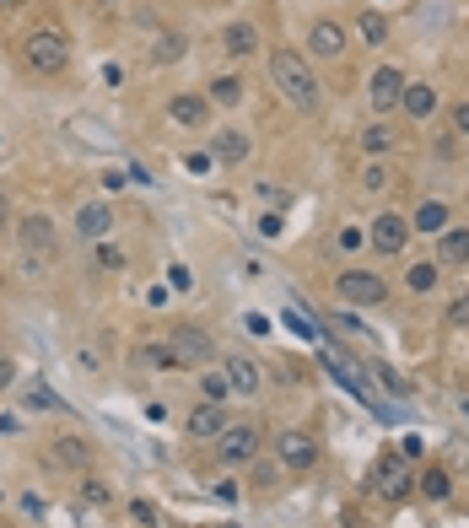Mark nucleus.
Returning <instances> with one entry per match:
<instances>
[{
	"label": "nucleus",
	"mask_w": 469,
	"mask_h": 528,
	"mask_svg": "<svg viewBox=\"0 0 469 528\" xmlns=\"http://www.w3.org/2000/svg\"><path fill=\"white\" fill-rule=\"evenodd\" d=\"M308 54H319V59H340L346 54V27L340 22H313V32H308Z\"/></svg>",
	"instance_id": "nucleus-10"
},
{
	"label": "nucleus",
	"mask_w": 469,
	"mask_h": 528,
	"mask_svg": "<svg viewBox=\"0 0 469 528\" xmlns=\"http://www.w3.org/2000/svg\"><path fill=\"white\" fill-rule=\"evenodd\" d=\"M383 183H389V167H378V162H373V167L362 173V189H367V194H378Z\"/></svg>",
	"instance_id": "nucleus-32"
},
{
	"label": "nucleus",
	"mask_w": 469,
	"mask_h": 528,
	"mask_svg": "<svg viewBox=\"0 0 469 528\" xmlns=\"http://www.w3.org/2000/svg\"><path fill=\"white\" fill-rule=\"evenodd\" d=\"M437 286V264H410V291H432Z\"/></svg>",
	"instance_id": "nucleus-29"
},
{
	"label": "nucleus",
	"mask_w": 469,
	"mask_h": 528,
	"mask_svg": "<svg viewBox=\"0 0 469 528\" xmlns=\"http://www.w3.org/2000/svg\"><path fill=\"white\" fill-rule=\"evenodd\" d=\"M362 38H367V43H383V38H389V22H383L378 11H367V16H362Z\"/></svg>",
	"instance_id": "nucleus-28"
},
{
	"label": "nucleus",
	"mask_w": 469,
	"mask_h": 528,
	"mask_svg": "<svg viewBox=\"0 0 469 528\" xmlns=\"http://www.w3.org/2000/svg\"><path fill=\"white\" fill-rule=\"evenodd\" d=\"M81 497H86V502H92V507H108V502H113V497H108V486H103V480H81Z\"/></svg>",
	"instance_id": "nucleus-30"
},
{
	"label": "nucleus",
	"mask_w": 469,
	"mask_h": 528,
	"mask_svg": "<svg viewBox=\"0 0 469 528\" xmlns=\"http://www.w3.org/2000/svg\"><path fill=\"white\" fill-rule=\"evenodd\" d=\"M259 448H265V437H259L254 426H227V432L216 437V459H221V464H254Z\"/></svg>",
	"instance_id": "nucleus-4"
},
{
	"label": "nucleus",
	"mask_w": 469,
	"mask_h": 528,
	"mask_svg": "<svg viewBox=\"0 0 469 528\" xmlns=\"http://www.w3.org/2000/svg\"><path fill=\"white\" fill-rule=\"evenodd\" d=\"M16 243H22L27 270H43V264H54V254H59V232H54L49 216H27V221L16 227Z\"/></svg>",
	"instance_id": "nucleus-3"
},
{
	"label": "nucleus",
	"mask_w": 469,
	"mask_h": 528,
	"mask_svg": "<svg viewBox=\"0 0 469 528\" xmlns=\"http://www.w3.org/2000/svg\"><path fill=\"white\" fill-rule=\"evenodd\" d=\"M0 221H5V200H0Z\"/></svg>",
	"instance_id": "nucleus-39"
},
{
	"label": "nucleus",
	"mask_w": 469,
	"mask_h": 528,
	"mask_svg": "<svg viewBox=\"0 0 469 528\" xmlns=\"http://www.w3.org/2000/svg\"><path fill=\"white\" fill-rule=\"evenodd\" d=\"M211 103H221V108H238V103H243V81H238V76H221V81L211 86Z\"/></svg>",
	"instance_id": "nucleus-23"
},
{
	"label": "nucleus",
	"mask_w": 469,
	"mask_h": 528,
	"mask_svg": "<svg viewBox=\"0 0 469 528\" xmlns=\"http://www.w3.org/2000/svg\"><path fill=\"white\" fill-rule=\"evenodd\" d=\"M416 486H421V497H427V502H448V491H454L448 470H427V475H416Z\"/></svg>",
	"instance_id": "nucleus-21"
},
{
	"label": "nucleus",
	"mask_w": 469,
	"mask_h": 528,
	"mask_svg": "<svg viewBox=\"0 0 469 528\" xmlns=\"http://www.w3.org/2000/svg\"><path fill=\"white\" fill-rule=\"evenodd\" d=\"M227 432V416H221V405H200V410H189V437H221Z\"/></svg>",
	"instance_id": "nucleus-15"
},
{
	"label": "nucleus",
	"mask_w": 469,
	"mask_h": 528,
	"mask_svg": "<svg viewBox=\"0 0 469 528\" xmlns=\"http://www.w3.org/2000/svg\"><path fill=\"white\" fill-rule=\"evenodd\" d=\"M227 383H232V394H259V367L248 362V356H227Z\"/></svg>",
	"instance_id": "nucleus-14"
},
{
	"label": "nucleus",
	"mask_w": 469,
	"mask_h": 528,
	"mask_svg": "<svg viewBox=\"0 0 469 528\" xmlns=\"http://www.w3.org/2000/svg\"><path fill=\"white\" fill-rule=\"evenodd\" d=\"M54 459H59V464H70V470H81V464H86V443L59 437V443H54Z\"/></svg>",
	"instance_id": "nucleus-24"
},
{
	"label": "nucleus",
	"mask_w": 469,
	"mask_h": 528,
	"mask_svg": "<svg viewBox=\"0 0 469 528\" xmlns=\"http://www.w3.org/2000/svg\"><path fill=\"white\" fill-rule=\"evenodd\" d=\"M270 76H275V86H281V97L292 103V108H302V113H313L319 108V76H313V65L297 54V49H275L270 54Z\"/></svg>",
	"instance_id": "nucleus-1"
},
{
	"label": "nucleus",
	"mask_w": 469,
	"mask_h": 528,
	"mask_svg": "<svg viewBox=\"0 0 469 528\" xmlns=\"http://www.w3.org/2000/svg\"><path fill=\"white\" fill-rule=\"evenodd\" d=\"M362 146L378 157V151H389V146H394V130H389V124H367V130H362Z\"/></svg>",
	"instance_id": "nucleus-25"
},
{
	"label": "nucleus",
	"mask_w": 469,
	"mask_h": 528,
	"mask_svg": "<svg viewBox=\"0 0 469 528\" xmlns=\"http://www.w3.org/2000/svg\"><path fill=\"white\" fill-rule=\"evenodd\" d=\"M140 351H146V356H140L146 367H178V351H173V345H140Z\"/></svg>",
	"instance_id": "nucleus-27"
},
{
	"label": "nucleus",
	"mask_w": 469,
	"mask_h": 528,
	"mask_svg": "<svg viewBox=\"0 0 469 528\" xmlns=\"http://www.w3.org/2000/svg\"><path fill=\"white\" fill-rule=\"evenodd\" d=\"M178 54H184V38H178V32L157 38V59H178Z\"/></svg>",
	"instance_id": "nucleus-31"
},
{
	"label": "nucleus",
	"mask_w": 469,
	"mask_h": 528,
	"mask_svg": "<svg viewBox=\"0 0 469 528\" xmlns=\"http://www.w3.org/2000/svg\"><path fill=\"white\" fill-rule=\"evenodd\" d=\"M221 49H227V54H238V59H243V54H254V49H259L254 22H232V27L221 32Z\"/></svg>",
	"instance_id": "nucleus-18"
},
{
	"label": "nucleus",
	"mask_w": 469,
	"mask_h": 528,
	"mask_svg": "<svg viewBox=\"0 0 469 528\" xmlns=\"http://www.w3.org/2000/svg\"><path fill=\"white\" fill-rule=\"evenodd\" d=\"M410 459L400 453V459H378V470H373V491L383 497V502H400L405 491H410Z\"/></svg>",
	"instance_id": "nucleus-5"
},
{
	"label": "nucleus",
	"mask_w": 469,
	"mask_h": 528,
	"mask_svg": "<svg viewBox=\"0 0 469 528\" xmlns=\"http://www.w3.org/2000/svg\"><path fill=\"white\" fill-rule=\"evenodd\" d=\"M167 345L178 351V362H211V335L205 329H189V324H178V329H167Z\"/></svg>",
	"instance_id": "nucleus-9"
},
{
	"label": "nucleus",
	"mask_w": 469,
	"mask_h": 528,
	"mask_svg": "<svg viewBox=\"0 0 469 528\" xmlns=\"http://www.w3.org/2000/svg\"><path fill=\"white\" fill-rule=\"evenodd\" d=\"M113 232V210L103 205V200H92V205H81L76 210V237H86V243H103Z\"/></svg>",
	"instance_id": "nucleus-11"
},
{
	"label": "nucleus",
	"mask_w": 469,
	"mask_h": 528,
	"mask_svg": "<svg viewBox=\"0 0 469 528\" xmlns=\"http://www.w3.org/2000/svg\"><path fill=\"white\" fill-rule=\"evenodd\" d=\"M400 103H405V76H400L394 65H383V70L373 76V108L389 113V108H400Z\"/></svg>",
	"instance_id": "nucleus-12"
},
{
	"label": "nucleus",
	"mask_w": 469,
	"mask_h": 528,
	"mask_svg": "<svg viewBox=\"0 0 469 528\" xmlns=\"http://www.w3.org/2000/svg\"><path fill=\"white\" fill-rule=\"evenodd\" d=\"M22 54H27V65H32L38 76H59V70L70 65V43H65L59 27H32V32L22 38Z\"/></svg>",
	"instance_id": "nucleus-2"
},
{
	"label": "nucleus",
	"mask_w": 469,
	"mask_h": 528,
	"mask_svg": "<svg viewBox=\"0 0 469 528\" xmlns=\"http://www.w3.org/2000/svg\"><path fill=\"white\" fill-rule=\"evenodd\" d=\"M92 264H97V270H124V254L103 237V243H97V254H92Z\"/></svg>",
	"instance_id": "nucleus-26"
},
{
	"label": "nucleus",
	"mask_w": 469,
	"mask_h": 528,
	"mask_svg": "<svg viewBox=\"0 0 469 528\" xmlns=\"http://www.w3.org/2000/svg\"><path fill=\"white\" fill-rule=\"evenodd\" d=\"M367 243H373L378 254H400V248L410 243V221H405V216H394V210L373 216V227H367Z\"/></svg>",
	"instance_id": "nucleus-6"
},
{
	"label": "nucleus",
	"mask_w": 469,
	"mask_h": 528,
	"mask_svg": "<svg viewBox=\"0 0 469 528\" xmlns=\"http://www.w3.org/2000/svg\"><path fill=\"white\" fill-rule=\"evenodd\" d=\"M16 5H22V0H0V11H16Z\"/></svg>",
	"instance_id": "nucleus-38"
},
{
	"label": "nucleus",
	"mask_w": 469,
	"mask_h": 528,
	"mask_svg": "<svg viewBox=\"0 0 469 528\" xmlns=\"http://www.w3.org/2000/svg\"><path fill=\"white\" fill-rule=\"evenodd\" d=\"M454 124H459V130L469 135V103H459V108H454Z\"/></svg>",
	"instance_id": "nucleus-37"
},
{
	"label": "nucleus",
	"mask_w": 469,
	"mask_h": 528,
	"mask_svg": "<svg viewBox=\"0 0 469 528\" xmlns=\"http://www.w3.org/2000/svg\"><path fill=\"white\" fill-rule=\"evenodd\" d=\"M275 448H281V464H286V470H313V464H319V443H313L308 432H281Z\"/></svg>",
	"instance_id": "nucleus-8"
},
{
	"label": "nucleus",
	"mask_w": 469,
	"mask_h": 528,
	"mask_svg": "<svg viewBox=\"0 0 469 528\" xmlns=\"http://www.w3.org/2000/svg\"><path fill=\"white\" fill-rule=\"evenodd\" d=\"M437 264H469V227H454V232H443Z\"/></svg>",
	"instance_id": "nucleus-20"
},
{
	"label": "nucleus",
	"mask_w": 469,
	"mask_h": 528,
	"mask_svg": "<svg viewBox=\"0 0 469 528\" xmlns=\"http://www.w3.org/2000/svg\"><path fill=\"white\" fill-rule=\"evenodd\" d=\"M400 108H405L410 119H432V113H437V92H432L427 81H416V86L405 81V103H400Z\"/></svg>",
	"instance_id": "nucleus-16"
},
{
	"label": "nucleus",
	"mask_w": 469,
	"mask_h": 528,
	"mask_svg": "<svg viewBox=\"0 0 469 528\" xmlns=\"http://www.w3.org/2000/svg\"><path fill=\"white\" fill-rule=\"evenodd\" d=\"M0 502H5V486H0Z\"/></svg>",
	"instance_id": "nucleus-40"
},
{
	"label": "nucleus",
	"mask_w": 469,
	"mask_h": 528,
	"mask_svg": "<svg viewBox=\"0 0 469 528\" xmlns=\"http://www.w3.org/2000/svg\"><path fill=\"white\" fill-rule=\"evenodd\" d=\"M335 286H340V297H346V302H356V308H378V302L389 297V286H383L378 275H367V270H346Z\"/></svg>",
	"instance_id": "nucleus-7"
},
{
	"label": "nucleus",
	"mask_w": 469,
	"mask_h": 528,
	"mask_svg": "<svg viewBox=\"0 0 469 528\" xmlns=\"http://www.w3.org/2000/svg\"><path fill=\"white\" fill-rule=\"evenodd\" d=\"M167 113H173L178 124H205V119H211V103H205L200 92H178V97L167 103Z\"/></svg>",
	"instance_id": "nucleus-13"
},
{
	"label": "nucleus",
	"mask_w": 469,
	"mask_h": 528,
	"mask_svg": "<svg viewBox=\"0 0 469 528\" xmlns=\"http://www.w3.org/2000/svg\"><path fill=\"white\" fill-rule=\"evenodd\" d=\"M22 399H27V405H32V410H59V399H54V394H49V389H43V383H38V389H32V394H22Z\"/></svg>",
	"instance_id": "nucleus-33"
},
{
	"label": "nucleus",
	"mask_w": 469,
	"mask_h": 528,
	"mask_svg": "<svg viewBox=\"0 0 469 528\" xmlns=\"http://www.w3.org/2000/svg\"><path fill=\"white\" fill-rule=\"evenodd\" d=\"M130 518L140 528H157V507H151V502H130Z\"/></svg>",
	"instance_id": "nucleus-34"
},
{
	"label": "nucleus",
	"mask_w": 469,
	"mask_h": 528,
	"mask_svg": "<svg viewBox=\"0 0 469 528\" xmlns=\"http://www.w3.org/2000/svg\"><path fill=\"white\" fill-rule=\"evenodd\" d=\"M410 232H448V205L443 200H421L410 216Z\"/></svg>",
	"instance_id": "nucleus-17"
},
{
	"label": "nucleus",
	"mask_w": 469,
	"mask_h": 528,
	"mask_svg": "<svg viewBox=\"0 0 469 528\" xmlns=\"http://www.w3.org/2000/svg\"><path fill=\"white\" fill-rule=\"evenodd\" d=\"M200 394H205V405H227V399H232L227 372H205V378H200Z\"/></svg>",
	"instance_id": "nucleus-22"
},
{
	"label": "nucleus",
	"mask_w": 469,
	"mask_h": 528,
	"mask_svg": "<svg viewBox=\"0 0 469 528\" xmlns=\"http://www.w3.org/2000/svg\"><path fill=\"white\" fill-rule=\"evenodd\" d=\"M184 167H189V173H211V157H205V151H189Z\"/></svg>",
	"instance_id": "nucleus-35"
},
{
	"label": "nucleus",
	"mask_w": 469,
	"mask_h": 528,
	"mask_svg": "<svg viewBox=\"0 0 469 528\" xmlns=\"http://www.w3.org/2000/svg\"><path fill=\"white\" fill-rule=\"evenodd\" d=\"M448 318H454V324H469V297H459V302L448 308Z\"/></svg>",
	"instance_id": "nucleus-36"
},
{
	"label": "nucleus",
	"mask_w": 469,
	"mask_h": 528,
	"mask_svg": "<svg viewBox=\"0 0 469 528\" xmlns=\"http://www.w3.org/2000/svg\"><path fill=\"white\" fill-rule=\"evenodd\" d=\"M211 151H216L221 162H243V157H248V135H243V130H216Z\"/></svg>",
	"instance_id": "nucleus-19"
}]
</instances>
